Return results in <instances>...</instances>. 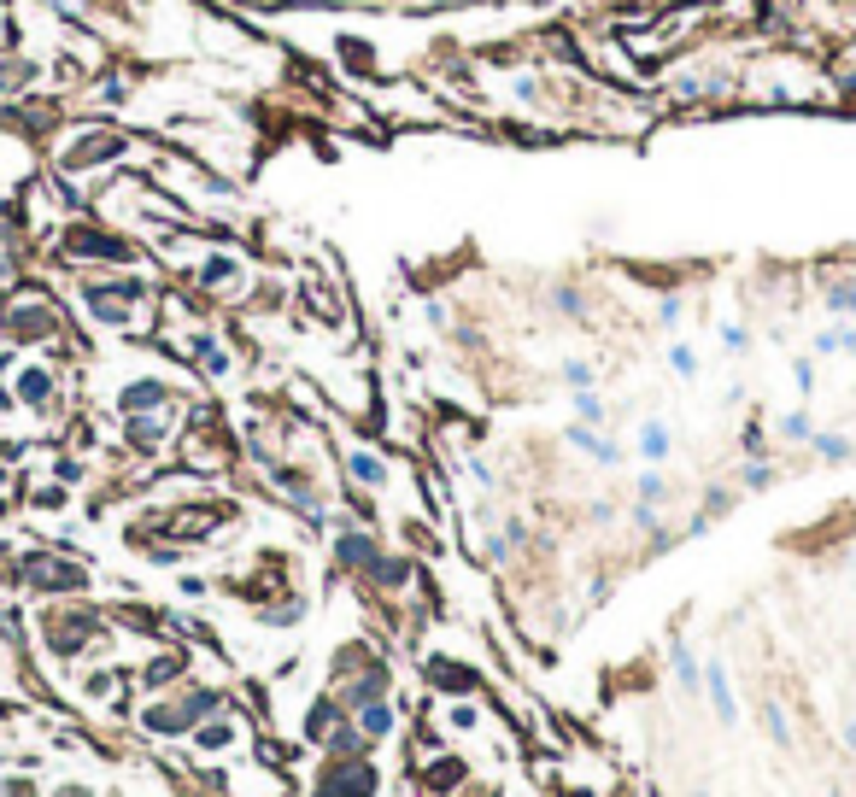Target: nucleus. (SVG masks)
Returning <instances> with one entry per match:
<instances>
[{"mask_svg":"<svg viewBox=\"0 0 856 797\" xmlns=\"http://www.w3.org/2000/svg\"><path fill=\"white\" fill-rule=\"evenodd\" d=\"M681 311H687V305H681V299L669 294V299H663V305H657V317H663V322H669V329H674V322H681Z\"/></svg>","mask_w":856,"mask_h":797,"instance_id":"nucleus-35","label":"nucleus"},{"mask_svg":"<svg viewBox=\"0 0 856 797\" xmlns=\"http://www.w3.org/2000/svg\"><path fill=\"white\" fill-rule=\"evenodd\" d=\"M147 294V281L124 276V281H94V288H83V305L94 311L100 322H129V305Z\"/></svg>","mask_w":856,"mask_h":797,"instance_id":"nucleus-1","label":"nucleus"},{"mask_svg":"<svg viewBox=\"0 0 856 797\" xmlns=\"http://www.w3.org/2000/svg\"><path fill=\"white\" fill-rule=\"evenodd\" d=\"M435 6H440V0H435Z\"/></svg>","mask_w":856,"mask_h":797,"instance_id":"nucleus-45","label":"nucleus"},{"mask_svg":"<svg viewBox=\"0 0 856 797\" xmlns=\"http://www.w3.org/2000/svg\"><path fill=\"white\" fill-rule=\"evenodd\" d=\"M381 551H376V540H364V533H340L335 540V563H352V569H370Z\"/></svg>","mask_w":856,"mask_h":797,"instance_id":"nucleus-11","label":"nucleus"},{"mask_svg":"<svg viewBox=\"0 0 856 797\" xmlns=\"http://www.w3.org/2000/svg\"><path fill=\"white\" fill-rule=\"evenodd\" d=\"M317 797H376V769H370V762L340 756L335 769L317 780Z\"/></svg>","mask_w":856,"mask_h":797,"instance_id":"nucleus-2","label":"nucleus"},{"mask_svg":"<svg viewBox=\"0 0 856 797\" xmlns=\"http://www.w3.org/2000/svg\"><path fill=\"white\" fill-rule=\"evenodd\" d=\"M780 434H787V440H815V422H810V411H787V417H780Z\"/></svg>","mask_w":856,"mask_h":797,"instance_id":"nucleus-21","label":"nucleus"},{"mask_svg":"<svg viewBox=\"0 0 856 797\" xmlns=\"http://www.w3.org/2000/svg\"><path fill=\"white\" fill-rule=\"evenodd\" d=\"M381 692H387V674H364V680H352L346 692H340V698L364 710V703H381Z\"/></svg>","mask_w":856,"mask_h":797,"instance_id":"nucleus-15","label":"nucleus"},{"mask_svg":"<svg viewBox=\"0 0 856 797\" xmlns=\"http://www.w3.org/2000/svg\"><path fill=\"white\" fill-rule=\"evenodd\" d=\"M194 744H200V751H229V744H235V728H224V721L194 728Z\"/></svg>","mask_w":856,"mask_h":797,"instance_id":"nucleus-20","label":"nucleus"},{"mask_svg":"<svg viewBox=\"0 0 856 797\" xmlns=\"http://www.w3.org/2000/svg\"><path fill=\"white\" fill-rule=\"evenodd\" d=\"M65 247H70V252H88V258H129V247H124V240H112V235H94V229H70V235H65Z\"/></svg>","mask_w":856,"mask_h":797,"instance_id":"nucleus-6","label":"nucleus"},{"mask_svg":"<svg viewBox=\"0 0 856 797\" xmlns=\"http://www.w3.org/2000/svg\"><path fill=\"white\" fill-rule=\"evenodd\" d=\"M704 686H710V703H716L721 728H733V721H739V703H733V692H728V669L710 663V669H704Z\"/></svg>","mask_w":856,"mask_h":797,"instance_id":"nucleus-8","label":"nucleus"},{"mask_svg":"<svg viewBox=\"0 0 856 797\" xmlns=\"http://www.w3.org/2000/svg\"><path fill=\"white\" fill-rule=\"evenodd\" d=\"M36 587H53V592H77L88 581L83 569H70V563H36V574H29Z\"/></svg>","mask_w":856,"mask_h":797,"instance_id":"nucleus-9","label":"nucleus"},{"mask_svg":"<svg viewBox=\"0 0 856 797\" xmlns=\"http://www.w3.org/2000/svg\"><path fill=\"white\" fill-rule=\"evenodd\" d=\"M721 340H728V352H745V329L733 322V329H721Z\"/></svg>","mask_w":856,"mask_h":797,"instance_id":"nucleus-41","label":"nucleus"},{"mask_svg":"<svg viewBox=\"0 0 856 797\" xmlns=\"http://www.w3.org/2000/svg\"><path fill=\"white\" fill-rule=\"evenodd\" d=\"M669 446H674V440H669L663 422H646V428H640V458H646V463H663V458H669Z\"/></svg>","mask_w":856,"mask_h":797,"instance_id":"nucleus-13","label":"nucleus"},{"mask_svg":"<svg viewBox=\"0 0 856 797\" xmlns=\"http://www.w3.org/2000/svg\"><path fill=\"white\" fill-rule=\"evenodd\" d=\"M53 335H59V317H53V305H42V299L6 311V340H53Z\"/></svg>","mask_w":856,"mask_h":797,"instance_id":"nucleus-3","label":"nucleus"},{"mask_svg":"<svg viewBox=\"0 0 856 797\" xmlns=\"http://www.w3.org/2000/svg\"><path fill=\"white\" fill-rule=\"evenodd\" d=\"M394 733V710L387 703H364V739H387Z\"/></svg>","mask_w":856,"mask_h":797,"instance_id":"nucleus-19","label":"nucleus"},{"mask_svg":"<svg viewBox=\"0 0 856 797\" xmlns=\"http://www.w3.org/2000/svg\"><path fill=\"white\" fill-rule=\"evenodd\" d=\"M183 669V657H159L153 669H147V686H159V680H170V674Z\"/></svg>","mask_w":856,"mask_h":797,"instance_id":"nucleus-31","label":"nucleus"},{"mask_svg":"<svg viewBox=\"0 0 856 797\" xmlns=\"http://www.w3.org/2000/svg\"><path fill=\"white\" fill-rule=\"evenodd\" d=\"M669 370H674V376H692V370H698V352H692V346H674V352H669Z\"/></svg>","mask_w":856,"mask_h":797,"instance_id":"nucleus-28","label":"nucleus"},{"mask_svg":"<svg viewBox=\"0 0 856 797\" xmlns=\"http://www.w3.org/2000/svg\"><path fill=\"white\" fill-rule=\"evenodd\" d=\"M100 94H106V106H124V83H118V77H106V88H100Z\"/></svg>","mask_w":856,"mask_h":797,"instance_id":"nucleus-38","label":"nucleus"},{"mask_svg":"<svg viewBox=\"0 0 856 797\" xmlns=\"http://www.w3.org/2000/svg\"><path fill=\"white\" fill-rule=\"evenodd\" d=\"M428 680H440L446 692H469V686H476L469 674L458 669V663H446V657H435V663H428Z\"/></svg>","mask_w":856,"mask_h":797,"instance_id":"nucleus-16","label":"nucleus"},{"mask_svg":"<svg viewBox=\"0 0 856 797\" xmlns=\"http://www.w3.org/2000/svg\"><path fill=\"white\" fill-rule=\"evenodd\" d=\"M792 387H798V393H815V364H810V358H798V364H792Z\"/></svg>","mask_w":856,"mask_h":797,"instance_id":"nucleus-29","label":"nucleus"},{"mask_svg":"<svg viewBox=\"0 0 856 797\" xmlns=\"http://www.w3.org/2000/svg\"><path fill=\"white\" fill-rule=\"evenodd\" d=\"M810 446L821 451V458H827V463H844V458H851V440H844V434H815Z\"/></svg>","mask_w":856,"mask_h":797,"instance_id":"nucleus-22","label":"nucleus"},{"mask_svg":"<svg viewBox=\"0 0 856 797\" xmlns=\"http://www.w3.org/2000/svg\"><path fill=\"white\" fill-rule=\"evenodd\" d=\"M53 6H65V12H77V6H83V0H53Z\"/></svg>","mask_w":856,"mask_h":797,"instance_id":"nucleus-42","label":"nucleus"},{"mask_svg":"<svg viewBox=\"0 0 856 797\" xmlns=\"http://www.w3.org/2000/svg\"><path fill=\"white\" fill-rule=\"evenodd\" d=\"M663 499V476L651 469V476H640V504H657Z\"/></svg>","mask_w":856,"mask_h":797,"instance_id":"nucleus-32","label":"nucleus"},{"mask_svg":"<svg viewBox=\"0 0 856 797\" xmlns=\"http://www.w3.org/2000/svg\"><path fill=\"white\" fill-rule=\"evenodd\" d=\"M563 381H569V387H592V364H587V358H569V364H563Z\"/></svg>","mask_w":856,"mask_h":797,"instance_id":"nucleus-24","label":"nucleus"},{"mask_svg":"<svg viewBox=\"0 0 856 797\" xmlns=\"http://www.w3.org/2000/svg\"><path fill=\"white\" fill-rule=\"evenodd\" d=\"M124 159V135H83L77 147L65 153V170H88V165H112Z\"/></svg>","mask_w":856,"mask_h":797,"instance_id":"nucleus-4","label":"nucleus"},{"mask_svg":"<svg viewBox=\"0 0 856 797\" xmlns=\"http://www.w3.org/2000/svg\"><path fill=\"white\" fill-rule=\"evenodd\" d=\"M340 53H346L352 70H370V47H364V42H340Z\"/></svg>","mask_w":856,"mask_h":797,"instance_id":"nucleus-30","label":"nucleus"},{"mask_svg":"<svg viewBox=\"0 0 856 797\" xmlns=\"http://www.w3.org/2000/svg\"><path fill=\"white\" fill-rule=\"evenodd\" d=\"M476 721H481V710H476V703H458V710H452V728H458V733H469Z\"/></svg>","mask_w":856,"mask_h":797,"instance_id":"nucleus-33","label":"nucleus"},{"mask_svg":"<svg viewBox=\"0 0 856 797\" xmlns=\"http://www.w3.org/2000/svg\"><path fill=\"white\" fill-rule=\"evenodd\" d=\"M575 417H581V422H599V417H604V405H599V393H592V387L575 393Z\"/></svg>","mask_w":856,"mask_h":797,"instance_id":"nucleus-25","label":"nucleus"},{"mask_svg":"<svg viewBox=\"0 0 856 797\" xmlns=\"http://www.w3.org/2000/svg\"><path fill=\"white\" fill-rule=\"evenodd\" d=\"M558 311H569V317H581V311H587V299H581L575 288H563V294H558Z\"/></svg>","mask_w":856,"mask_h":797,"instance_id":"nucleus-34","label":"nucleus"},{"mask_svg":"<svg viewBox=\"0 0 856 797\" xmlns=\"http://www.w3.org/2000/svg\"><path fill=\"white\" fill-rule=\"evenodd\" d=\"M18 399H24V405H36L42 411L47 399H53V370H42V364H29L24 376H18Z\"/></svg>","mask_w":856,"mask_h":797,"instance_id":"nucleus-10","label":"nucleus"},{"mask_svg":"<svg viewBox=\"0 0 856 797\" xmlns=\"http://www.w3.org/2000/svg\"><path fill=\"white\" fill-rule=\"evenodd\" d=\"M240 276V264L235 258H224V252H211L206 264H200V281H206V288H217V281H235Z\"/></svg>","mask_w":856,"mask_h":797,"instance_id":"nucleus-17","label":"nucleus"},{"mask_svg":"<svg viewBox=\"0 0 856 797\" xmlns=\"http://www.w3.org/2000/svg\"><path fill=\"white\" fill-rule=\"evenodd\" d=\"M53 476H59V481H83V463H77V458H65V463L53 469Z\"/></svg>","mask_w":856,"mask_h":797,"instance_id":"nucleus-39","label":"nucleus"},{"mask_svg":"<svg viewBox=\"0 0 856 797\" xmlns=\"http://www.w3.org/2000/svg\"><path fill=\"white\" fill-rule=\"evenodd\" d=\"M153 733H165V739H176V733H188L194 728V715H188V703H153V710L141 715Z\"/></svg>","mask_w":856,"mask_h":797,"instance_id":"nucleus-7","label":"nucleus"},{"mask_svg":"<svg viewBox=\"0 0 856 797\" xmlns=\"http://www.w3.org/2000/svg\"><path fill=\"white\" fill-rule=\"evenodd\" d=\"M194 352H200V358H206V370H211V376H224V370H229V358H224V352H217V346H211L206 335L194 340Z\"/></svg>","mask_w":856,"mask_h":797,"instance_id":"nucleus-26","label":"nucleus"},{"mask_svg":"<svg viewBox=\"0 0 856 797\" xmlns=\"http://www.w3.org/2000/svg\"><path fill=\"white\" fill-rule=\"evenodd\" d=\"M159 440H165V422L159 417H129V446L135 451H153Z\"/></svg>","mask_w":856,"mask_h":797,"instance_id":"nucleus-14","label":"nucleus"},{"mask_svg":"<svg viewBox=\"0 0 856 797\" xmlns=\"http://www.w3.org/2000/svg\"><path fill=\"white\" fill-rule=\"evenodd\" d=\"M469 476H476V487H493V469L481 458H469Z\"/></svg>","mask_w":856,"mask_h":797,"instance_id":"nucleus-40","label":"nucleus"},{"mask_svg":"<svg viewBox=\"0 0 856 797\" xmlns=\"http://www.w3.org/2000/svg\"><path fill=\"white\" fill-rule=\"evenodd\" d=\"M669 663H674V680H681V686L692 692V686H698V663H692V651H687V645H674Z\"/></svg>","mask_w":856,"mask_h":797,"instance_id":"nucleus-23","label":"nucleus"},{"mask_svg":"<svg viewBox=\"0 0 856 797\" xmlns=\"http://www.w3.org/2000/svg\"><path fill=\"white\" fill-rule=\"evenodd\" d=\"M165 399H170L165 381H129V387L118 393V411H124V417H147V411H159Z\"/></svg>","mask_w":856,"mask_h":797,"instance_id":"nucleus-5","label":"nucleus"},{"mask_svg":"<svg viewBox=\"0 0 856 797\" xmlns=\"http://www.w3.org/2000/svg\"><path fill=\"white\" fill-rule=\"evenodd\" d=\"M0 797H36V785H29V780H6V785H0Z\"/></svg>","mask_w":856,"mask_h":797,"instance_id":"nucleus-36","label":"nucleus"},{"mask_svg":"<svg viewBox=\"0 0 856 797\" xmlns=\"http://www.w3.org/2000/svg\"><path fill=\"white\" fill-rule=\"evenodd\" d=\"M6 364H12V358H0V376H6Z\"/></svg>","mask_w":856,"mask_h":797,"instance_id":"nucleus-43","label":"nucleus"},{"mask_svg":"<svg viewBox=\"0 0 856 797\" xmlns=\"http://www.w3.org/2000/svg\"><path fill=\"white\" fill-rule=\"evenodd\" d=\"M458 780H463V762H458V756H440L435 769H428V785H435V792H458Z\"/></svg>","mask_w":856,"mask_h":797,"instance_id":"nucleus-18","label":"nucleus"},{"mask_svg":"<svg viewBox=\"0 0 856 797\" xmlns=\"http://www.w3.org/2000/svg\"><path fill=\"white\" fill-rule=\"evenodd\" d=\"M745 487H769V481H774V469H769V463H762V458H751V463H745Z\"/></svg>","mask_w":856,"mask_h":797,"instance_id":"nucleus-27","label":"nucleus"},{"mask_svg":"<svg viewBox=\"0 0 856 797\" xmlns=\"http://www.w3.org/2000/svg\"><path fill=\"white\" fill-rule=\"evenodd\" d=\"M0 53H6V47H0Z\"/></svg>","mask_w":856,"mask_h":797,"instance_id":"nucleus-44","label":"nucleus"},{"mask_svg":"<svg viewBox=\"0 0 856 797\" xmlns=\"http://www.w3.org/2000/svg\"><path fill=\"white\" fill-rule=\"evenodd\" d=\"M762 715H769V728H774V739H780V744H787V715H780V710H774V703H769V710H762Z\"/></svg>","mask_w":856,"mask_h":797,"instance_id":"nucleus-37","label":"nucleus"},{"mask_svg":"<svg viewBox=\"0 0 856 797\" xmlns=\"http://www.w3.org/2000/svg\"><path fill=\"white\" fill-rule=\"evenodd\" d=\"M346 469H352V481H358V487H381V481H387V463H381L376 451H352Z\"/></svg>","mask_w":856,"mask_h":797,"instance_id":"nucleus-12","label":"nucleus"}]
</instances>
